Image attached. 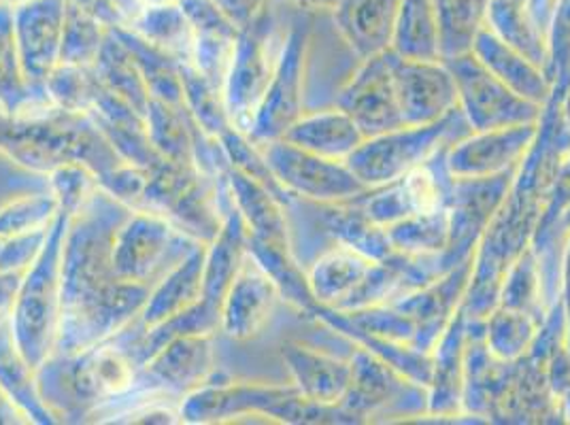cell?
I'll return each instance as SVG.
<instances>
[{
	"mask_svg": "<svg viewBox=\"0 0 570 425\" xmlns=\"http://www.w3.org/2000/svg\"><path fill=\"white\" fill-rule=\"evenodd\" d=\"M151 285L121 279L111 264V238L88 224L71 221L62 264V322L58 349L81 354L111 340L135 317H141Z\"/></svg>",
	"mask_w": 570,
	"mask_h": 425,
	"instance_id": "1",
	"label": "cell"
},
{
	"mask_svg": "<svg viewBox=\"0 0 570 425\" xmlns=\"http://www.w3.org/2000/svg\"><path fill=\"white\" fill-rule=\"evenodd\" d=\"M0 154L43 175L75 160L98 175L124 162L90 116L60 111L48 95L32 98L16 113L0 109Z\"/></svg>",
	"mask_w": 570,
	"mask_h": 425,
	"instance_id": "2",
	"label": "cell"
},
{
	"mask_svg": "<svg viewBox=\"0 0 570 425\" xmlns=\"http://www.w3.org/2000/svg\"><path fill=\"white\" fill-rule=\"evenodd\" d=\"M71 217L60 212L39 258L24 273L9 332L32 370H41L58 349L62 322V264Z\"/></svg>",
	"mask_w": 570,
	"mask_h": 425,
	"instance_id": "3",
	"label": "cell"
},
{
	"mask_svg": "<svg viewBox=\"0 0 570 425\" xmlns=\"http://www.w3.org/2000/svg\"><path fill=\"white\" fill-rule=\"evenodd\" d=\"M181 424H222L249 415L273 417L285 424H324L354 422L343 406H326L311 402L296 385H262L209 380L200 389L184 396L179 406Z\"/></svg>",
	"mask_w": 570,
	"mask_h": 425,
	"instance_id": "4",
	"label": "cell"
},
{
	"mask_svg": "<svg viewBox=\"0 0 570 425\" xmlns=\"http://www.w3.org/2000/svg\"><path fill=\"white\" fill-rule=\"evenodd\" d=\"M473 135V128L460 107L445 118L426 126H404L380 137L366 139L345 160L366 188H377L426 165L441 151Z\"/></svg>",
	"mask_w": 570,
	"mask_h": 425,
	"instance_id": "5",
	"label": "cell"
},
{
	"mask_svg": "<svg viewBox=\"0 0 570 425\" xmlns=\"http://www.w3.org/2000/svg\"><path fill=\"white\" fill-rule=\"evenodd\" d=\"M284 41L285 37L277 34L268 7L252 24L238 30L233 65L224 86V105L230 123L245 135L275 75Z\"/></svg>",
	"mask_w": 570,
	"mask_h": 425,
	"instance_id": "6",
	"label": "cell"
},
{
	"mask_svg": "<svg viewBox=\"0 0 570 425\" xmlns=\"http://www.w3.org/2000/svg\"><path fill=\"white\" fill-rule=\"evenodd\" d=\"M443 62L452 71L458 105L473 132L537 123L541 118V105H534L507 88L473 51L443 58Z\"/></svg>",
	"mask_w": 570,
	"mask_h": 425,
	"instance_id": "7",
	"label": "cell"
},
{
	"mask_svg": "<svg viewBox=\"0 0 570 425\" xmlns=\"http://www.w3.org/2000/svg\"><path fill=\"white\" fill-rule=\"evenodd\" d=\"M258 147L275 179L289 196H301L317 205H331L356 198L368 189L343 160L322 158L285 139Z\"/></svg>",
	"mask_w": 570,
	"mask_h": 425,
	"instance_id": "8",
	"label": "cell"
},
{
	"mask_svg": "<svg viewBox=\"0 0 570 425\" xmlns=\"http://www.w3.org/2000/svg\"><path fill=\"white\" fill-rule=\"evenodd\" d=\"M309 43V26L294 24L287 30L277 69L247 132L256 145L284 139L285 132L305 116L303 83Z\"/></svg>",
	"mask_w": 570,
	"mask_h": 425,
	"instance_id": "9",
	"label": "cell"
},
{
	"mask_svg": "<svg viewBox=\"0 0 570 425\" xmlns=\"http://www.w3.org/2000/svg\"><path fill=\"white\" fill-rule=\"evenodd\" d=\"M181 235L165 215L151 211H132L111 237V264L121 279L151 285L167 270L173 247Z\"/></svg>",
	"mask_w": 570,
	"mask_h": 425,
	"instance_id": "10",
	"label": "cell"
},
{
	"mask_svg": "<svg viewBox=\"0 0 570 425\" xmlns=\"http://www.w3.org/2000/svg\"><path fill=\"white\" fill-rule=\"evenodd\" d=\"M11 11L26 81L46 92L49 72L60 65L67 0H16Z\"/></svg>",
	"mask_w": 570,
	"mask_h": 425,
	"instance_id": "11",
	"label": "cell"
},
{
	"mask_svg": "<svg viewBox=\"0 0 570 425\" xmlns=\"http://www.w3.org/2000/svg\"><path fill=\"white\" fill-rule=\"evenodd\" d=\"M404 126H426L445 118L458 105V88L443 60H411L385 51Z\"/></svg>",
	"mask_w": 570,
	"mask_h": 425,
	"instance_id": "12",
	"label": "cell"
},
{
	"mask_svg": "<svg viewBox=\"0 0 570 425\" xmlns=\"http://www.w3.org/2000/svg\"><path fill=\"white\" fill-rule=\"evenodd\" d=\"M362 62L364 65L357 69L356 75L336 95L334 107L343 109L356 121L364 139L404 128L387 53L373 56Z\"/></svg>",
	"mask_w": 570,
	"mask_h": 425,
	"instance_id": "13",
	"label": "cell"
},
{
	"mask_svg": "<svg viewBox=\"0 0 570 425\" xmlns=\"http://www.w3.org/2000/svg\"><path fill=\"white\" fill-rule=\"evenodd\" d=\"M279 289L258 258L247 251L219 305V330L235 340L258 336L279 300Z\"/></svg>",
	"mask_w": 570,
	"mask_h": 425,
	"instance_id": "14",
	"label": "cell"
},
{
	"mask_svg": "<svg viewBox=\"0 0 570 425\" xmlns=\"http://www.w3.org/2000/svg\"><path fill=\"white\" fill-rule=\"evenodd\" d=\"M139 373L170 394H184L207 385L215 375V334H179L149 355Z\"/></svg>",
	"mask_w": 570,
	"mask_h": 425,
	"instance_id": "15",
	"label": "cell"
},
{
	"mask_svg": "<svg viewBox=\"0 0 570 425\" xmlns=\"http://www.w3.org/2000/svg\"><path fill=\"white\" fill-rule=\"evenodd\" d=\"M537 137V123L509 126L499 130L473 132L448 151V168L453 177L481 179L494 177L515 165Z\"/></svg>",
	"mask_w": 570,
	"mask_h": 425,
	"instance_id": "16",
	"label": "cell"
},
{
	"mask_svg": "<svg viewBox=\"0 0 570 425\" xmlns=\"http://www.w3.org/2000/svg\"><path fill=\"white\" fill-rule=\"evenodd\" d=\"M75 357L72 389L86 401L119 398L135 387L139 377V364L132 354L109 340L96 343Z\"/></svg>",
	"mask_w": 570,
	"mask_h": 425,
	"instance_id": "17",
	"label": "cell"
},
{
	"mask_svg": "<svg viewBox=\"0 0 570 425\" xmlns=\"http://www.w3.org/2000/svg\"><path fill=\"white\" fill-rule=\"evenodd\" d=\"M205 249L198 243L190 251L175 261L167 273L151 285L147 305L141 310L142 328H154L168 319L190 310L205 298Z\"/></svg>",
	"mask_w": 570,
	"mask_h": 425,
	"instance_id": "18",
	"label": "cell"
},
{
	"mask_svg": "<svg viewBox=\"0 0 570 425\" xmlns=\"http://www.w3.org/2000/svg\"><path fill=\"white\" fill-rule=\"evenodd\" d=\"M403 0H338L334 24L360 60L392 49L396 18Z\"/></svg>",
	"mask_w": 570,
	"mask_h": 425,
	"instance_id": "19",
	"label": "cell"
},
{
	"mask_svg": "<svg viewBox=\"0 0 570 425\" xmlns=\"http://www.w3.org/2000/svg\"><path fill=\"white\" fill-rule=\"evenodd\" d=\"M224 184L233 200V207L245 221L249 238L268 245L289 247L285 202L273 189L266 188L258 179L240 172L237 168H228L224 172Z\"/></svg>",
	"mask_w": 570,
	"mask_h": 425,
	"instance_id": "20",
	"label": "cell"
},
{
	"mask_svg": "<svg viewBox=\"0 0 570 425\" xmlns=\"http://www.w3.org/2000/svg\"><path fill=\"white\" fill-rule=\"evenodd\" d=\"M282 355L296 389L307 401L326 406H336L343 402L354 377L352 362H343L333 355L320 354L294 343L284 345Z\"/></svg>",
	"mask_w": 570,
	"mask_h": 425,
	"instance_id": "21",
	"label": "cell"
},
{
	"mask_svg": "<svg viewBox=\"0 0 570 425\" xmlns=\"http://www.w3.org/2000/svg\"><path fill=\"white\" fill-rule=\"evenodd\" d=\"M352 385L341 402V406L352 417H368L380 411L390 413L394 406L415 413V408L411 404H404L403 398L417 389L411 383L394 377V373L383 362L373 359L371 355L357 354L356 359H352Z\"/></svg>",
	"mask_w": 570,
	"mask_h": 425,
	"instance_id": "22",
	"label": "cell"
},
{
	"mask_svg": "<svg viewBox=\"0 0 570 425\" xmlns=\"http://www.w3.org/2000/svg\"><path fill=\"white\" fill-rule=\"evenodd\" d=\"M284 139L322 158L343 162L366 141L356 121L338 107L305 113L285 132Z\"/></svg>",
	"mask_w": 570,
	"mask_h": 425,
	"instance_id": "23",
	"label": "cell"
},
{
	"mask_svg": "<svg viewBox=\"0 0 570 425\" xmlns=\"http://www.w3.org/2000/svg\"><path fill=\"white\" fill-rule=\"evenodd\" d=\"M476 58L499 77L500 81L534 105H543L551 88L541 67L532 65L520 51L509 48L488 26L476 34L473 49Z\"/></svg>",
	"mask_w": 570,
	"mask_h": 425,
	"instance_id": "24",
	"label": "cell"
},
{
	"mask_svg": "<svg viewBox=\"0 0 570 425\" xmlns=\"http://www.w3.org/2000/svg\"><path fill=\"white\" fill-rule=\"evenodd\" d=\"M377 261L347 245L326 251L309 270V287L317 305L341 308L356 291Z\"/></svg>",
	"mask_w": 570,
	"mask_h": 425,
	"instance_id": "25",
	"label": "cell"
},
{
	"mask_svg": "<svg viewBox=\"0 0 570 425\" xmlns=\"http://www.w3.org/2000/svg\"><path fill=\"white\" fill-rule=\"evenodd\" d=\"M249 251V233L237 209L226 212L217 237L205 249V300L222 305V298L233 284L238 266Z\"/></svg>",
	"mask_w": 570,
	"mask_h": 425,
	"instance_id": "26",
	"label": "cell"
},
{
	"mask_svg": "<svg viewBox=\"0 0 570 425\" xmlns=\"http://www.w3.org/2000/svg\"><path fill=\"white\" fill-rule=\"evenodd\" d=\"M145 126L151 147L163 160L196 165V123L184 105L151 98L145 113Z\"/></svg>",
	"mask_w": 570,
	"mask_h": 425,
	"instance_id": "27",
	"label": "cell"
},
{
	"mask_svg": "<svg viewBox=\"0 0 570 425\" xmlns=\"http://www.w3.org/2000/svg\"><path fill=\"white\" fill-rule=\"evenodd\" d=\"M126 28L154 48L167 51L177 62H191L196 30L179 2L145 4L141 13Z\"/></svg>",
	"mask_w": 570,
	"mask_h": 425,
	"instance_id": "28",
	"label": "cell"
},
{
	"mask_svg": "<svg viewBox=\"0 0 570 425\" xmlns=\"http://www.w3.org/2000/svg\"><path fill=\"white\" fill-rule=\"evenodd\" d=\"M98 81L114 95L128 102L137 113L145 118L151 95L147 90V83L142 79L141 71L126 48V43L118 37V32L111 28L107 34V41L98 53L95 65Z\"/></svg>",
	"mask_w": 570,
	"mask_h": 425,
	"instance_id": "29",
	"label": "cell"
},
{
	"mask_svg": "<svg viewBox=\"0 0 570 425\" xmlns=\"http://www.w3.org/2000/svg\"><path fill=\"white\" fill-rule=\"evenodd\" d=\"M450 230L452 215L448 205L432 211L413 212L385 228L392 247L411 258L443 256L450 243Z\"/></svg>",
	"mask_w": 570,
	"mask_h": 425,
	"instance_id": "30",
	"label": "cell"
},
{
	"mask_svg": "<svg viewBox=\"0 0 570 425\" xmlns=\"http://www.w3.org/2000/svg\"><path fill=\"white\" fill-rule=\"evenodd\" d=\"M37 370L26 364L24 357L16 349L11 332L0 330V387L18 408L26 415L30 424H56V415L41 398L37 383Z\"/></svg>",
	"mask_w": 570,
	"mask_h": 425,
	"instance_id": "31",
	"label": "cell"
},
{
	"mask_svg": "<svg viewBox=\"0 0 570 425\" xmlns=\"http://www.w3.org/2000/svg\"><path fill=\"white\" fill-rule=\"evenodd\" d=\"M392 51L411 60H443L441 32L432 0H403Z\"/></svg>",
	"mask_w": 570,
	"mask_h": 425,
	"instance_id": "32",
	"label": "cell"
},
{
	"mask_svg": "<svg viewBox=\"0 0 570 425\" xmlns=\"http://www.w3.org/2000/svg\"><path fill=\"white\" fill-rule=\"evenodd\" d=\"M439 32L441 53L453 58L473 49L476 34L488 26L492 0H432Z\"/></svg>",
	"mask_w": 570,
	"mask_h": 425,
	"instance_id": "33",
	"label": "cell"
},
{
	"mask_svg": "<svg viewBox=\"0 0 570 425\" xmlns=\"http://www.w3.org/2000/svg\"><path fill=\"white\" fill-rule=\"evenodd\" d=\"M488 28L509 48L520 51L532 65L541 69L547 67L549 48L546 43V32L532 22L523 2L492 0Z\"/></svg>",
	"mask_w": 570,
	"mask_h": 425,
	"instance_id": "34",
	"label": "cell"
},
{
	"mask_svg": "<svg viewBox=\"0 0 570 425\" xmlns=\"http://www.w3.org/2000/svg\"><path fill=\"white\" fill-rule=\"evenodd\" d=\"M114 30L126 43V48L130 49L151 98L173 102V105H184V83H181V72H179L181 62H177L173 56H168L167 51L154 48L139 34L128 30L126 26H119Z\"/></svg>",
	"mask_w": 570,
	"mask_h": 425,
	"instance_id": "35",
	"label": "cell"
},
{
	"mask_svg": "<svg viewBox=\"0 0 570 425\" xmlns=\"http://www.w3.org/2000/svg\"><path fill=\"white\" fill-rule=\"evenodd\" d=\"M43 95L46 92L35 90L26 81L13 34L11 2H0V109L7 113H16L26 102Z\"/></svg>",
	"mask_w": 570,
	"mask_h": 425,
	"instance_id": "36",
	"label": "cell"
},
{
	"mask_svg": "<svg viewBox=\"0 0 570 425\" xmlns=\"http://www.w3.org/2000/svg\"><path fill=\"white\" fill-rule=\"evenodd\" d=\"M181 83H184V107L198 126L200 132H205L212 139H219L222 132L233 128L226 105L224 92L214 86L207 77L191 67L190 62L179 65Z\"/></svg>",
	"mask_w": 570,
	"mask_h": 425,
	"instance_id": "37",
	"label": "cell"
},
{
	"mask_svg": "<svg viewBox=\"0 0 570 425\" xmlns=\"http://www.w3.org/2000/svg\"><path fill=\"white\" fill-rule=\"evenodd\" d=\"M102 83L96 77L95 67H72L58 65L49 72L46 81V95L49 100L67 113L90 116L95 109Z\"/></svg>",
	"mask_w": 570,
	"mask_h": 425,
	"instance_id": "38",
	"label": "cell"
},
{
	"mask_svg": "<svg viewBox=\"0 0 570 425\" xmlns=\"http://www.w3.org/2000/svg\"><path fill=\"white\" fill-rule=\"evenodd\" d=\"M49 191L53 194L60 212L69 215L72 221L81 219L95 202L100 186L98 172L86 162H65L48 172Z\"/></svg>",
	"mask_w": 570,
	"mask_h": 425,
	"instance_id": "39",
	"label": "cell"
},
{
	"mask_svg": "<svg viewBox=\"0 0 570 425\" xmlns=\"http://www.w3.org/2000/svg\"><path fill=\"white\" fill-rule=\"evenodd\" d=\"M60 215L51 191H28L0 205V237H18L49 230Z\"/></svg>",
	"mask_w": 570,
	"mask_h": 425,
	"instance_id": "40",
	"label": "cell"
},
{
	"mask_svg": "<svg viewBox=\"0 0 570 425\" xmlns=\"http://www.w3.org/2000/svg\"><path fill=\"white\" fill-rule=\"evenodd\" d=\"M111 28L96 20L92 13L79 9L67 0V20L60 49V65L95 67L98 53L107 41Z\"/></svg>",
	"mask_w": 570,
	"mask_h": 425,
	"instance_id": "41",
	"label": "cell"
},
{
	"mask_svg": "<svg viewBox=\"0 0 570 425\" xmlns=\"http://www.w3.org/2000/svg\"><path fill=\"white\" fill-rule=\"evenodd\" d=\"M238 32H196L194 51H191V67L207 77L214 86L224 92L226 77L233 65L235 46H237Z\"/></svg>",
	"mask_w": 570,
	"mask_h": 425,
	"instance_id": "42",
	"label": "cell"
},
{
	"mask_svg": "<svg viewBox=\"0 0 570 425\" xmlns=\"http://www.w3.org/2000/svg\"><path fill=\"white\" fill-rule=\"evenodd\" d=\"M149 181V168L119 162L118 166L98 175L100 191L111 196L116 202L130 211L145 209V191Z\"/></svg>",
	"mask_w": 570,
	"mask_h": 425,
	"instance_id": "43",
	"label": "cell"
},
{
	"mask_svg": "<svg viewBox=\"0 0 570 425\" xmlns=\"http://www.w3.org/2000/svg\"><path fill=\"white\" fill-rule=\"evenodd\" d=\"M49 230L18 237H0V273H26L43 251Z\"/></svg>",
	"mask_w": 570,
	"mask_h": 425,
	"instance_id": "44",
	"label": "cell"
},
{
	"mask_svg": "<svg viewBox=\"0 0 570 425\" xmlns=\"http://www.w3.org/2000/svg\"><path fill=\"white\" fill-rule=\"evenodd\" d=\"M179 4L186 11L196 32H212V30L238 32L237 26L224 16V11L217 7L215 0H179Z\"/></svg>",
	"mask_w": 570,
	"mask_h": 425,
	"instance_id": "45",
	"label": "cell"
},
{
	"mask_svg": "<svg viewBox=\"0 0 570 425\" xmlns=\"http://www.w3.org/2000/svg\"><path fill=\"white\" fill-rule=\"evenodd\" d=\"M111 424H181V413L158 404H145L111 419Z\"/></svg>",
	"mask_w": 570,
	"mask_h": 425,
	"instance_id": "46",
	"label": "cell"
},
{
	"mask_svg": "<svg viewBox=\"0 0 570 425\" xmlns=\"http://www.w3.org/2000/svg\"><path fill=\"white\" fill-rule=\"evenodd\" d=\"M215 2L238 30L252 24L268 7V0H215Z\"/></svg>",
	"mask_w": 570,
	"mask_h": 425,
	"instance_id": "47",
	"label": "cell"
},
{
	"mask_svg": "<svg viewBox=\"0 0 570 425\" xmlns=\"http://www.w3.org/2000/svg\"><path fill=\"white\" fill-rule=\"evenodd\" d=\"M24 273H0V330L11 324Z\"/></svg>",
	"mask_w": 570,
	"mask_h": 425,
	"instance_id": "48",
	"label": "cell"
},
{
	"mask_svg": "<svg viewBox=\"0 0 570 425\" xmlns=\"http://www.w3.org/2000/svg\"><path fill=\"white\" fill-rule=\"evenodd\" d=\"M75 7L92 13L96 20H100L107 28L126 26V18L118 11V7L111 0H69Z\"/></svg>",
	"mask_w": 570,
	"mask_h": 425,
	"instance_id": "49",
	"label": "cell"
},
{
	"mask_svg": "<svg viewBox=\"0 0 570 425\" xmlns=\"http://www.w3.org/2000/svg\"><path fill=\"white\" fill-rule=\"evenodd\" d=\"M0 424H30V422L26 419L24 413L18 408V404L4 394V389H2V387H0Z\"/></svg>",
	"mask_w": 570,
	"mask_h": 425,
	"instance_id": "50",
	"label": "cell"
},
{
	"mask_svg": "<svg viewBox=\"0 0 570 425\" xmlns=\"http://www.w3.org/2000/svg\"><path fill=\"white\" fill-rule=\"evenodd\" d=\"M118 7L119 13L126 18V26L130 24V20H135L142 9H145V0H111Z\"/></svg>",
	"mask_w": 570,
	"mask_h": 425,
	"instance_id": "51",
	"label": "cell"
},
{
	"mask_svg": "<svg viewBox=\"0 0 570 425\" xmlns=\"http://www.w3.org/2000/svg\"><path fill=\"white\" fill-rule=\"evenodd\" d=\"M282 2H289L301 9H334L338 4V0H282Z\"/></svg>",
	"mask_w": 570,
	"mask_h": 425,
	"instance_id": "52",
	"label": "cell"
},
{
	"mask_svg": "<svg viewBox=\"0 0 570 425\" xmlns=\"http://www.w3.org/2000/svg\"><path fill=\"white\" fill-rule=\"evenodd\" d=\"M165 2H179V0H145V4H165Z\"/></svg>",
	"mask_w": 570,
	"mask_h": 425,
	"instance_id": "53",
	"label": "cell"
},
{
	"mask_svg": "<svg viewBox=\"0 0 570 425\" xmlns=\"http://www.w3.org/2000/svg\"><path fill=\"white\" fill-rule=\"evenodd\" d=\"M515 2H523L525 4V0H515Z\"/></svg>",
	"mask_w": 570,
	"mask_h": 425,
	"instance_id": "54",
	"label": "cell"
}]
</instances>
